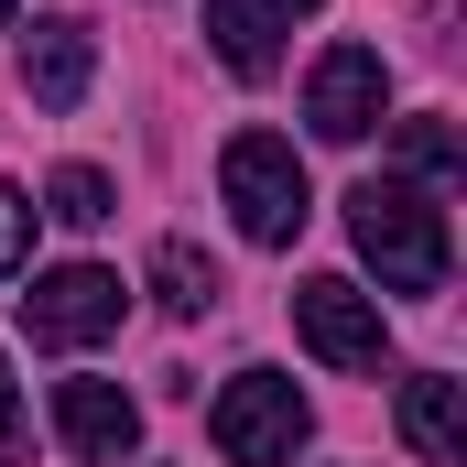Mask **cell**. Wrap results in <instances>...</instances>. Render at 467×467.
<instances>
[{
    "label": "cell",
    "mask_w": 467,
    "mask_h": 467,
    "mask_svg": "<svg viewBox=\"0 0 467 467\" xmlns=\"http://www.w3.org/2000/svg\"><path fill=\"white\" fill-rule=\"evenodd\" d=\"M348 239H358V261L380 272V294H446V207L413 185V174H369L348 196Z\"/></svg>",
    "instance_id": "cell-1"
},
{
    "label": "cell",
    "mask_w": 467,
    "mask_h": 467,
    "mask_svg": "<svg viewBox=\"0 0 467 467\" xmlns=\"http://www.w3.org/2000/svg\"><path fill=\"white\" fill-rule=\"evenodd\" d=\"M218 185H229V218L239 239H261V250H294V229H305V152L283 141V130H239L229 152H218Z\"/></svg>",
    "instance_id": "cell-2"
},
{
    "label": "cell",
    "mask_w": 467,
    "mask_h": 467,
    "mask_svg": "<svg viewBox=\"0 0 467 467\" xmlns=\"http://www.w3.org/2000/svg\"><path fill=\"white\" fill-rule=\"evenodd\" d=\"M305 391L283 380V369H239L229 391H218V413H207V435H218V457L229 467H294V446H305Z\"/></svg>",
    "instance_id": "cell-3"
},
{
    "label": "cell",
    "mask_w": 467,
    "mask_h": 467,
    "mask_svg": "<svg viewBox=\"0 0 467 467\" xmlns=\"http://www.w3.org/2000/svg\"><path fill=\"white\" fill-rule=\"evenodd\" d=\"M119 316H130V283L99 272V261H66V272H44V283L22 294L33 348H99V337H119Z\"/></svg>",
    "instance_id": "cell-4"
},
{
    "label": "cell",
    "mask_w": 467,
    "mask_h": 467,
    "mask_svg": "<svg viewBox=\"0 0 467 467\" xmlns=\"http://www.w3.org/2000/svg\"><path fill=\"white\" fill-rule=\"evenodd\" d=\"M380 109H391V66H380V44H327L316 77H305V119H316V141H369Z\"/></svg>",
    "instance_id": "cell-5"
},
{
    "label": "cell",
    "mask_w": 467,
    "mask_h": 467,
    "mask_svg": "<svg viewBox=\"0 0 467 467\" xmlns=\"http://www.w3.org/2000/svg\"><path fill=\"white\" fill-rule=\"evenodd\" d=\"M294 337L327 358V369H380V294H358L348 272L294 283Z\"/></svg>",
    "instance_id": "cell-6"
},
{
    "label": "cell",
    "mask_w": 467,
    "mask_h": 467,
    "mask_svg": "<svg viewBox=\"0 0 467 467\" xmlns=\"http://www.w3.org/2000/svg\"><path fill=\"white\" fill-rule=\"evenodd\" d=\"M55 435H66L88 467H119L130 446H141V402H130L119 380H55Z\"/></svg>",
    "instance_id": "cell-7"
},
{
    "label": "cell",
    "mask_w": 467,
    "mask_h": 467,
    "mask_svg": "<svg viewBox=\"0 0 467 467\" xmlns=\"http://www.w3.org/2000/svg\"><path fill=\"white\" fill-rule=\"evenodd\" d=\"M305 11H316V0H207V44H218L229 77H272V66H283V33H294Z\"/></svg>",
    "instance_id": "cell-8"
},
{
    "label": "cell",
    "mask_w": 467,
    "mask_h": 467,
    "mask_svg": "<svg viewBox=\"0 0 467 467\" xmlns=\"http://www.w3.org/2000/svg\"><path fill=\"white\" fill-rule=\"evenodd\" d=\"M88 77H99L88 22H44V33L22 44V88H33V109H77V99H88Z\"/></svg>",
    "instance_id": "cell-9"
},
{
    "label": "cell",
    "mask_w": 467,
    "mask_h": 467,
    "mask_svg": "<svg viewBox=\"0 0 467 467\" xmlns=\"http://www.w3.org/2000/svg\"><path fill=\"white\" fill-rule=\"evenodd\" d=\"M402 446L424 467H457L467 457V391L446 369H424V380H402Z\"/></svg>",
    "instance_id": "cell-10"
},
{
    "label": "cell",
    "mask_w": 467,
    "mask_h": 467,
    "mask_svg": "<svg viewBox=\"0 0 467 467\" xmlns=\"http://www.w3.org/2000/svg\"><path fill=\"white\" fill-rule=\"evenodd\" d=\"M152 294H163V316H207V305H218V261H207L196 239H163V250H152Z\"/></svg>",
    "instance_id": "cell-11"
},
{
    "label": "cell",
    "mask_w": 467,
    "mask_h": 467,
    "mask_svg": "<svg viewBox=\"0 0 467 467\" xmlns=\"http://www.w3.org/2000/svg\"><path fill=\"white\" fill-rule=\"evenodd\" d=\"M109 174H99V163H66V174H55V185H44V218H66V229H109Z\"/></svg>",
    "instance_id": "cell-12"
},
{
    "label": "cell",
    "mask_w": 467,
    "mask_h": 467,
    "mask_svg": "<svg viewBox=\"0 0 467 467\" xmlns=\"http://www.w3.org/2000/svg\"><path fill=\"white\" fill-rule=\"evenodd\" d=\"M391 152H402V174H413V185H446V174H457V130H446L435 109L402 119V141H391Z\"/></svg>",
    "instance_id": "cell-13"
},
{
    "label": "cell",
    "mask_w": 467,
    "mask_h": 467,
    "mask_svg": "<svg viewBox=\"0 0 467 467\" xmlns=\"http://www.w3.org/2000/svg\"><path fill=\"white\" fill-rule=\"evenodd\" d=\"M22 239H33V207H22V196H11V185H0V283H11V272H22Z\"/></svg>",
    "instance_id": "cell-14"
},
{
    "label": "cell",
    "mask_w": 467,
    "mask_h": 467,
    "mask_svg": "<svg viewBox=\"0 0 467 467\" xmlns=\"http://www.w3.org/2000/svg\"><path fill=\"white\" fill-rule=\"evenodd\" d=\"M0 457H22V413H11V358H0Z\"/></svg>",
    "instance_id": "cell-15"
},
{
    "label": "cell",
    "mask_w": 467,
    "mask_h": 467,
    "mask_svg": "<svg viewBox=\"0 0 467 467\" xmlns=\"http://www.w3.org/2000/svg\"><path fill=\"white\" fill-rule=\"evenodd\" d=\"M0 22H11V0H0Z\"/></svg>",
    "instance_id": "cell-16"
}]
</instances>
